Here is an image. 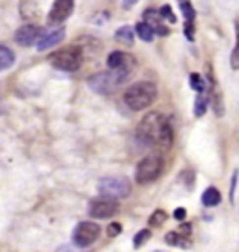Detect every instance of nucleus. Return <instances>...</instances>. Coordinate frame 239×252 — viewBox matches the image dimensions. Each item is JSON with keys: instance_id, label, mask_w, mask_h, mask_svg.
Listing matches in <instances>:
<instances>
[{"instance_id": "1", "label": "nucleus", "mask_w": 239, "mask_h": 252, "mask_svg": "<svg viewBox=\"0 0 239 252\" xmlns=\"http://www.w3.org/2000/svg\"><path fill=\"white\" fill-rule=\"evenodd\" d=\"M137 135L148 146L159 144L163 148H169L174 142V131L170 126V120L163 118L157 112H151L142 120L137 129Z\"/></svg>"}, {"instance_id": "2", "label": "nucleus", "mask_w": 239, "mask_h": 252, "mask_svg": "<svg viewBox=\"0 0 239 252\" xmlns=\"http://www.w3.org/2000/svg\"><path fill=\"white\" fill-rule=\"evenodd\" d=\"M135 63L131 65H125L122 69H116V71H101L96 73L94 77L88 79V86L98 94H110L114 92L118 86H122L129 77H131V69H133Z\"/></svg>"}, {"instance_id": "3", "label": "nucleus", "mask_w": 239, "mask_h": 252, "mask_svg": "<svg viewBox=\"0 0 239 252\" xmlns=\"http://www.w3.org/2000/svg\"><path fill=\"white\" fill-rule=\"evenodd\" d=\"M157 97V86L153 84V82H137L133 84L131 88H127L124 95V101L125 105L131 108V110H144V108H148L155 101Z\"/></svg>"}, {"instance_id": "4", "label": "nucleus", "mask_w": 239, "mask_h": 252, "mask_svg": "<svg viewBox=\"0 0 239 252\" xmlns=\"http://www.w3.org/2000/svg\"><path fill=\"white\" fill-rule=\"evenodd\" d=\"M51 63L60 71H77L82 63V49L77 45L64 47L60 51L53 53Z\"/></svg>"}, {"instance_id": "5", "label": "nucleus", "mask_w": 239, "mask_h": 252, "mask_svg": "<svg viewBox=\"0 0 239 252\" xmlns=\"http://www.w3.org/2000/svg\"><path fill=\"white\" fill-rule=\"evenodd\" d=\"M163 166H165V162H163V157H159V155H148V157H144V159L138 162L137 170H135L137 183L144 185V183L155 181L161 176Z\"/></svg>"}, {"instance_id": "6", "label": "nucleus", "mask_w": 239, "mask_h": 252, "mask_svg": "<svg viewBox=\"0 0 239 252\" xmlns=\"http://www.w3.org/2000/svg\"><path fill=\"white\" fill-rule=\"evenodd\" d=\"M98 190L101 192V196H106V198H124V196H129L131 192V181L124 176L103 178L98 183Z\"/></svg>"}, {"instance_id": "7", "label": "nucleus", "mask_w": 239, "mask_h": 252, "mask_svg": "<svg viewBox=\"0 0 239 252\" xmlns=\"http://www.w3.org/2000/svg\"><path fill=\"white\" fill-rule=\"evenodd\" d=\"M99 234H101V228H99L98 222L84 220V222H79V224L75 226V230H73V243L79 249H86V247H90L92 243L98 241Z\"/></svg>"}, {"instance_id": "8", "label": "nucleus", "mask_w": 239, "mask_h": 252, "mask_svg": "<svg viewBox=\"0 0 239 252\" xmlns=\"http://www.w3.org/2000/svg\"><path fill=\"white\" fill-rule=\"evenodd\" d=\"M118 202L114 198H106V196H101V198H96L90 202L88 213L90 217L94 219H110L112 215L118 213Z\"/></svg>"}, {"instance_id": "9", "label": "nucleus", "mask_w": 239, "mask_h": 252, "mask_svg": "<svg viewBox=\"0 0 239 252\" xmlns=\"http://www.w3.org/2000/svg\"><path fill=\"white\" fill-rule=\"evenodd\" d=\"M64 36H66V30L62 27H53V28H47L45 32L39 34L37 37V51H47V49H53L54 45L62 43Z\"/></svg>"}, {"instance_id": "10", "label": "nucleus", "mask_w": 239, "mask_h": 252, "mask_svg": "<svg viewBox=\"0 0 239 252\" xmlns=\"http://www.w3.org/2000/svg\"><path fill=\"white\" fill-rule=\"evenodd\" d=\"M73 6H75V0H54L53 8L49 11V23L53 25L64 23L71 15Z\"/></svg>"}, {"instance_id": "11", "label": "nucleus", "mask_w": 239, "mask_h": 252, "mask_svg": "<svg viewBox=\"0 0 239 252\" xmlns=\"http://www.w3.org/2000/svg\"><path fill=\"white\" fill-rule=\"evenodd\" d=\"M39 34H41V28L39 27H35V25H23L15 32V41L23 47H30L35 43V39L39 37Z\"/></svg>"}, {"instance_id": "12", "label": "nucleus", "mask_w": 239, "mask_h": 252, "mask_svg": "<svg viewBox=\"0 0 239 252\" xmlns=\"http://www.w3.org/2000/svg\"><path fill=\"white\" fill-rule=\"evenodd\" d=\"M133 62V56H127L125 53L122 51H114V53H110L106 56V65H108V69L110 71H116V69H122L125 65H131Z\"/></svg>"}, {"instance_id": "13", "label": "nucleus", "mask_w": 239, "mask_h": 252, "mask_svg": "<svg viewBox=\"0 0 239 252\" xmlns=\"http://www.w3.org/2000/svg\"><path fill=\"white\" fill-rule=\"evenodd\" d=\"M161 19L163 17L159 15V11H153V9H146V13H144V23L150 25L153 28V32H157L159 36H169V28L161 25Z\"/></svg>"}, {"instance_id": "14", "label": "nucleus", "mask_w": 239, "mask_h": 252, "mask_svg": "<svg viewBox=\"0 0 239 252\" xmlns=\"http://www.w3.org/2000/svg\"><path fill=\"white\" fill-rule=\"evenodd\" d=\"M15 63V53L6 45H0V71L9 69Z\"/></svg>"}, {"instance_id": "15", "label": "nucleus", "mask_w": 239, "mask_h": 252, "mask_svg": "<svg viewBox=\"0 0 239 252\" xmlns=\"http://www.w3.org/2000/svg\"><path fill=\"white\" fill-rule=\"evenodd\" d=\"M219 202H221V192H219V189L207 187V189L204 190V194H202V204H204L205 207H213V206H217Z\"/></svg>"}, {"instance_id": "16", "label": "nucleus", "mask_w": 239, "mask_h": 252, "mask_svg": "<svg viewBox=\"0 0 239 252\" xmlns=\"http://www.w3.org/2000/svg\"><path fill=\"white\" fill-rule=\"evenodd\" d=\"M116 41L124 43V45H133L135 43V30L131 27H122L116 32Z\"/></svg>"}, {"instance_id": "17", "label": "nucleus", "mask_w": 239, "mask_h": 252, "mask_svg": "<svg viewBox=\"0 0 239 252\" xmlns=\"http://www.w3.org/2000/svg\"><path fill=\"white\" fill-rule=\"evenodd\" d=\"M135 32H137V36L140 37L142 41H153V37H155V32H153V28L150 25H146V23H138L137 27H135Z\"/></svg>"}, {"instance_id": "18", "label": "nucleus", "mask_w": 239, "mask_h": 252, "mask_svg": "<svg viewBox=\"0 0 239 252\" xmlns=\"http://www.w3.org/2000/svg\"><path fill=\"white\" fill-rule=\"evenodd\" d=\"M167 219H169V215L163 211V209H157V211H153L150 217V226L151 228H159V226H163L165 222H167Z\"/></svg>"}, {"instance_id": "19", "label": "nucleus", "mask_w": 239, "mask_h": 252, "mask_svg": "<svg viewBox=\"0 0 239 252\" xmlns=\"http://www.w3.org/2000/svg\"><path fill=\"white\" fill-rule=\"evenodd\" d=\"M181 11H183V17H185V27H193V21H195V8L191 6V2H181Z\"/></svg>"}, {"instance_id": "20", "label": "nucleus", "mask_w": 239, "mask_h": 252, "mask_svg": "<svg viewBox=\"0 0 239 252\" xmlns=\"http://www.w3.org/2000/svg\"><path fill=\"white\" fill-rule=\"evenodd\" d=\"M230 65L232 69H239V23H236V49L232 51Z\"/></svg>"}, {"instance_id": "21", "label": "nucleus", "mask_w": 239, "mask_h": 252, "mask_svg": "<svg viewBox=\"0 0 239 252\" xmlns=\"http://www.w3.org/2000/svg\"><path fill=\"white\" fill-rule=\"evenodd\" d=\"M207 110V99H205L202 94H198L195 99V116L196 118H202Z\"/></svg>"}, {"instance_id": "22", "label": "nucleus", "mask_w": 239, "mask_h": 252, "mask_svg": "<svg viewBox=\"0 0 239 252\" xmlns=\"http://www.w3.org/2000/svg\"><path fill=\"white\" fill-rule=\"evenodd\" d=\"M189 81H191V86H193V90H196L198 94H204V92H205V81L202 79V75H198V73H193Z\"/></svg>"}, {"instance_id": "23", "label": "nucleus", "mask_w": 239, "mask_h": 252, "mask_svg": "<svg viewBox=\"0 0 239 252\" xmlns=\"http://www.w3.org/2000/svg\"><path fill=\"white\" fill-rule=\"evenodd\" d=\"M150 237H151V232H150V230H140L138 234L135 235V239H133L135 249H140V247L144 243H148V241H150Z\"/></svg>"}, {"instance_id": "24", "label": "nucleus", "mask_w": 239, "mask_h": 252, "mask_svg": "<svg viewBox=\"0 0 239 252\" xmlns=\"http://www.w3.org/2000/svg\"><path fill=\"white\" fill-rule=\"evenodd\" d=\"M183 239H187V237H179L177 232H169L167 237H165V241L169 245H181V247H187V241H183Z\"/></svg>"}, {"instance_id": "25", "label": "nucleus", "mask_w": 239, "mask_h": 252, "mask_svg": "<svg viewBox=\"0 0 239 252\" xmlns=\"http://www.w3.org/2000/svg\"><path fill=\"white\" fill-rule=\"evenodd\" d=\"M159 15L163 19L170 21V23H176V15H174V11H172V8H170V6H163V8L159 9Z\"/></svg>"}, {"instance_id": "26", "label": "nucleus", "mask_w": 239, "mask_h": 252, "mask_svg": "<svg viewBox=\"0 0 239 252\" xmlns=\"http://www.w3.org/2000/svg\"><path fill=\"white\" fill-rule=\"evenodd\" d=\"M106 234H108V237H118V235L122 234V226L118 224V222L108 224V228H106Z\"/></svg>"}, {"instance_id": "27", "label": "nucleus", "mask_w": 239, "mask_h": 252, "mask_svg": "<svg viewBox=\"0 0 239 252\" xmlns=\"http://www.w3.org/2000/svg\"><path fill=\"white\" fill-rule=\"evenodd\" d=\"M236 183H238V170L234 172V178H232L230 183V200L234 202V194H236Z\"/></svg>"}, {"instance_id": "28", "label": "nucleus", "mask_w": 239, "mask_h": 252, "mask_svg": "<svg viewBox=\"0 0 239 252\" xmlns=\"http://www.w3.org/2000/svg\"><path fill=\"white\" fill-rule=\"evenodd\" d=\"M174 219H176V220H183V219H185V209H183V207L176 209V213H174Z\"/></svg>"}, {"instance_id": "29", "label": "nucleus", "mask_w": 239, "mask_h": 252, "mask_svg": "<svg viewBox=\"0 0 239 252\" xmlns=\"http://www.w3.org/2000/svg\"><path fill=\"white\" fill-rule=\"evenodd\" d=\"M56 252H79V251H77L75 247H71V245H62Z\"/></svg>"}, {"instance_id": "30", "label": "nucleus", "mask_w": 239, "mask_h": 252, "mask_svg": "<svg viewBox=\"0 0 239 252\" xmlns=\"http://www.w3.org/2000/svg\"><path fill=\"white\" fill-rule=\"evenodd\" d=\"M137 2H138V0H124V2H122V8H124V9L133 8V6L137 4Z\"/></svg>"}, {"instance_id": "31", "label": "nucleus", "mask_w": 239, "mask_h": 252, "mask_svg": "<svg viewBox=\"0 0 239 252\" xmlns=\"http://www.w3.org/2000/svg\"><path fill=\"white\" fill-rule=\"evenodd\" d=\"M181 2H187V0H179V4H181Z\"/></svg>"}, {"instance_id": "32", "label": "nucleus", "mask_w": 239, "mask_h": 252, "mask_svg": "<svg viewBox=\"0 0 239 252\" xmlns=\"http://www.w3.org/2000/svg\"><path fill=\"white\" fill-rule=\"evenodd\" d=\"M0 112H2V107H0Z\"/></svg>"}, {"instance_id": "33", "label": "nucleus", "mask_w": 239, "mask_h": 252, "mask_svg": "<svg viewBox=\"0 0 239 252\" xmlns=\"http://www.w3.org/2000/svg\"><path fill=\"white\" fill-rule=\"evenodd\" d=\"M157 252H161V251H157Z\"/></svg>"}]
</instances>
